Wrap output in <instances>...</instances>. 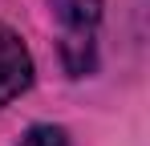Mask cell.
<instances>
[{
    "label": "cell",
    "mask_w": 150,
    "mask_h": 146,
    "mask_svg": "<svg viewBox=\"0 0 150 146\" xmlns=\"http://www.w3.org/2000/svg\"><path fill=\"white\" fill-rule=\"evenodd\" d=\"M53 21L61 28V61L65 69L81 77L93 69L98 49V24H101V0H53Z\"/></svg>",
    "instance_id": "obj_1"
},
{
    "label": "cell",
    "mask_w": 150,
    "mask_h": 146,
    "mask_svg": "<svg viewBox=\"0 0 150 146\" xmlns=\"http://www.w3.org/2000/svg\"><path fill=\"white\" fill-rule=\"evenodd\" d=\"M28 85H33V57H28L25 41L8 24H0V106L21 97Z\"/></svg>",
    "instance_id": "obj_2"
},
{
    "label": "cell",
    "mask_w": 150,
    "mask_h": 146,
    "mask_svg": "<svg viewBox=\"0 0 150 146\" xmlns=\"http://www.w3.org/2000/svg\"><path fill=\"white\" fill-rule=\"evenodd\" d=\"M21 146H69V134L61 130V126H33Z\"/></svg>",
    "instance_id": "obj_3"
}]
</instances>
